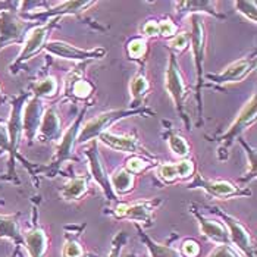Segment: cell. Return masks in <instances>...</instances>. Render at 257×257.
<instances>
[{"label": "cell", "instance_id": "1", "mask_svg": "<svg viewBox=\"0 0 257 257\" xmlns=\"http://www.w3.org/2000/svg\"><path fill=\"white\" fill-rule=\"evenodd\" d=\"M155 110L146 107V106H141L137 109H113V110H106L103 113L97 115L96 118L90 119L88 122H85L81 130H79L78 139H77V144H84V143H88L91 140L97 139L100 134L106 133V131H110V126L115 125L118 120H122L125 118H130V116H137V115H153Z\"/></svg>", "mask_w": 257, "mask_h": 257}, {"label": "cell", "instance_id": "2", "mask_svg": "<svg viewBox=\"0 0 257 257\" xmlns=\"http://www.w3.org/2000/svg\"><path fill=\"white\" fill-rule=\"evenodd\" d=\"M30 99L28 93H24L18 97L12 100V106H11V115L6 122V131H8V139H9V160H8V177L6 179L9 181H15L17 179V174H15V162L17 159H21L24 162V165L28 168V171H31V166L27 160L21 158L18 153V147H20L21 136H22V109L25 101Z\"/></svg>", "mask_w": 257, "mask_h": 257}, {"label": "cell", "instance_id": "3", "mask_svg": "<svg viewBox=\"0 0 257 257\" xmlns=\"http://www.w3.org/2000/svg\"><path fill=\"white\" fill-rule=\"evenodd\" d=\"M191 34L190 36V47L194 58V69H196V101H197L198 123H203V100H201V88L204 84V56H206V28L200 15H191Z\"/></svg>", "mask_w": 257, "mask_h": 257}, {"label": "cell", "instance_id": "4", "mask_svg": "<svg viewBox=\"0 0 257 257\" xmlns=\"http://www.w3.org/2000/svg\"><path fill=\"white\" fill-rule=\"evenodd\" d=\"M165 88H166L169 97L175 103L179 118L182 119L184 125L190 130L191 122L185 112V99L188 96V88H187V84L181 74L177 56L172 52H169L168 66H166V72H165Z\"/></svg>", "mask_w": 257, "mask_h": 257}, {"label": "cell", "instance_id": "5", "mask_svg": "<svg viewBox=\"0 0 257 257\" xmlns=\"http://www.w3.org/2000/svg\"><path fill=\"white\" fill-rule=\"evenodd\" d=\"M257 115V94L253 93L250 100H247V103L242 106V109L239 110L235 120L228 126V130L220 136L218 141H220V149H219V159L228 158V150L231 149V146L234 144V141L241 139V134L248 130L254 122H256Z\"/></svg>", "mask_w": 257, "mask_h": 257}, {"label": "cell", "instance_id": "6", "mask_svg": "<svg viewBox=\"0 0 257 257\" xmlns=\"http://www.w3.org/2000/svg\"><path fill=\"white\" fill-rule=\"evenodd\" d=\"M56 25H58V20L53 21V22H47V24H39L30 30V33L27 34V37L22 43L24 47L18 55V58L14 60L12 65L9 66L12 74H17L25 62L33 59L36 55H39L41 50H44V46L49 41V36L56 28Z\"/></svg>", "mask_w": 257, "mask_h": 257}, {"label": "cell", "instance_id": "7", "mask_svg": "<svg viewBox=\"0 0 257 257\" xmlns=\"http://www.w3.org/2000/svg\"><path fill=\"white\" fill-rule=\"evenodd\" d=\"M163 203L162 198H149L136 203H118L115 209L110 210V215L116 219H126L134 222V225L152 226L153 225V215Z\"/></svg>", "mask_w": 257, "mask_h": 257}, {"label": "cell", "instance_id": "8", "mask_svg": "<svg viewBox=\"0 0 257 257\" xmlns=\"http://www.w3.org/2000/svg\"><path fill=\"white\" fill-rule=\"evenodd\" d=\"M212 212H215L219 218H222L223 225L228 231L229 242L238 254L241 257H256V245L253 242L250 231L237 218L228 215L226 212H223L216 206L212 207Z\"/></svg>", "mask_w": 257, "mask_h": 257}, {"label": "cell", "instance_id": "9", "mask_svg": "<svg viewBox=\"0 0 257 257\" xmlns=\"http://www.w3.org/2000/svg\"><path fill=\"white\" fill-rule=\"evenodd\" d=\"M36 24L21 18L20 12L5 11L0 12V50L11 46L24 43L27 34Z\"/></svg>", "mask_w": 257, "mask_h": 257}, {"label": "cell", "instance_id": "10", "mask_svg": "<svg viewBox=\"0 0 257 257\" xmlns=\"http://www.w3.org/2000/svg\"><path fill=\"white\" fill-rule=\"evenodd\" d=\"M187 188L190 190H203L207 196L219 200L234 197H245L250 196L251 191L248 188L238 187L229 181H218V179L204 178L201 174L194 172L193 181L187 184Z\"/></svg>", "mask_w": 257, "mask_h": 257}, {"label": "cell", "instance_id": "11", "mask_svg": "<svg viewBox=\"0 0 257 257\" xmlns=\"http://www.w3.org/2000/svg\"><path fill=\"white\" fill-rule=\"evenodd\" d=\"M94 0H74V2H62L58 5H53L52 8L49 6L47 9H43L39 12H27L20 14L21 18L25 21L34 22V24H47L50 20H59L65 15H79L85 12L88 8L94 6Z\"/></svg>", "mask_w": 257, "mask_h": 257}, {"label": "cell", "instance_id": "12", "mask_svg": "<svg viewBox=\"0 0 257 257\" xmlns=\"http://www.w3.org/2000/svg\"><path fill=\"white\" fill-rule=\"evenodd\" d=\"M44 50L49 55L56 56L59 59L74 60V62H90V60L103 59L106 55V49H103V47L79 49V47H75L66 41H60V40L47 41L44 46Z\"/></svg>", "mask_w": 257, "mask_h": 257}, {"label": "cell", "instance_id": "13", "mask_svg": "<svg viewBox=\"0 0 257 257\" xmlns=\"http://www.w3.org/2000/svg\"><path fill=\"white\" fill-rule=\"evenodd\" d=\"M254 68H256V52L232 62L219 74H206L204 78L209 79L213 85H228L234 82H241L254 71Z\"/></svg>", "mask_w": 257, "mask_h": 257}, {"label": "cell", "instance_id": "14", "mask_svg": "<svg viewBox=\"0 0 257 257\" xmlns=\"http://www.w3.org/2000/svg\"><path fill=\"white\" fill-rule=\"evenodd\" d=\"M87 109H88V106H85L84 109H81L78 116H77L75 120L71 123V126L62 134L59 146H58L56 156H55L52 165H50V171L59 169V166L63 162L74 159V147H75V144H77L79 130H81V126H82V120H84V116H85V113H87Z\"/></svg>", "mask_w": 257, "mask_h": 257}, {"label": "cell", "instance_id": "15", "mask_svg": "<svg viewBox=\"0 0 257 257\" xmlns=\"http://www.w3.org/2000/svg\"><path fill=\"white\" fill-rule=\"evenodd\" d=\"M85 153V158L88 160V169H90V174L94 179V182L100 187V190L104 193V196L109 198L110 201H116V196L113 194L112 188H110V182H109V175H107V171L104 168V163L100 158L99 149H97V143L93 141L90 146L85 147L84 150Z\"/></svg>", "mask_w": 257, "mask_h": 257}, {"label": "cell", "instance_id": "16", "mask_svg": "<svg viewBox=\"0 0 257 257\" xmlns=\"http://www.w3.org/2000/svg\"><path fill=\"white\" fill-rule=\"evenodd\" d=\"M44 101L39 97H30L22 109V136L33 144L39 134L40 123L44 115Z\"/></svg>", "mask_w": 257, "mask_h": 257}, {"label": "cell", "instance_id": "17", "mask_svg": "<svg viewBox=\"0 0 257 257\" xmlns=\"http://www.w3.org/2000/svg\"><path fill=\"white\" fill-rule=\"evenodd\" d=\"M97 139L103 144H106L107 147H110V149H113L116 152L128 153L131 156H141V158L156 160L147 152L146 147H143V144L140 143L139 139L134 137V136H118L115 133L106 131V133L100 134Z\"/></svg>", "mask_w": 257, "mask_h": 257}, {"label": "cell", "instance_id": "18", "mask_svg": "<svg viewBox=\"0 0 257 257\" xmlns=\"http://www.w3.org/2000/svg\"><path fill=\"white\" fill-rule=\"evenodd\" d=\"M188 210L193 213L194 218L197 219L198 225H200V232L206 239H209V241H212V242H215L218 245H231L229 237H228V231H226L223 223H220L215 219L204 216L198 210L197 204H194V203H191L188 206Z\"/></svg>", "mask_w": 257, "mask_h": 257}, {"label": "cell", "instance_id": "19", "mask_svg": "<svg viewBox=\"0 0 257 257\" xmlns=\"http://www.w3.org/2000/svg\"><path fill=\"white\" fill-rule=\"evenodd\" d=\"M216 2L213 0H190V2H175V15L181 20L187 15H209L216 20H225L226 15L219 14Z\"/></svg>", "mask_w": 257, "mask_h": 257}, {"label": "cell", "instance_id": "20", "mask_svg": "<svg viewBox=\"0 0 257 257\" xmlns=\"http://www.w3.org/2000/svg\"><path fill=\"white\" fill-rule=\"evenodd\" d=\"M196 172V165L191 159H182L175 163H163L158 169V177L166 184H172L177 179H187Z\"/></svg>", "mask_w": 257, "mask_h": 257}, {"label": "cell", "instance_id": "21", "mask_svg": "<svg viewBox=\"0 0 257 257\" xmlns=\"http://www.w3.org/2000/svg\"><path fill=\"white\" fill-rule=\"evenodd\" d=\"M22 239L30 257H46L50 247V238L40 225H34L31 229L22 234Z\"/></svg>", "mask_w": 257, "mask_h": 257}, {"label": "cell", "instance_id": "22", "mask_svg": "<svg viewBox=\"0 0 257 257\" xmlns=\"http://www.w3.org/2000/svg\"><path fill=\"white\" fill-rule=\"evenodd\" d=\"M84 229H85V223L84 225H66L63 228L65 242L62 248V257H88L81 242V235Z\"/></svg>", "mask_w": 257, "mask_h": 257}, {"label": "cell", "instance_id": "23", "mask_svg": "<svg viewBox=\"0 0 257 257\" xmlns=\"http://www.w3.org/2000/svg\"><path fill=\"white\" fill-rule=\"evenodd\" d=\"M65 94L71 99L87 100L90 99L94 93V85L81 77V71L78 68L72 71L65 79Z\"/></svg>", "mask_w": 257, "mask_h": 257}, {"label": "cell", "instance_id": "24", "mask_svg": "<svg viewBox=\"0 0 257 257\" xmlns=\"http://www.w3.org/2000/svg\"><path fill=\"white\" fill-rule=\"evenodd\" d=\"M63 134L62 131V120L58 112L53 107H47L44 110V115L40 123L37 137L46 143H58Z\"/></svg>", "mask_w": 257, "mask_h": 257}, {"label": "cell", "instance_id": "25", "mask_svg": "<svg viewBox=\"0 0 257 257\" xmlns=\"http://www.w3.org/2000/svg\"><path fill=\"white\" fill-rule=\"evenodd\" d=\"M137 228V232H139L140 239L143 241V244L146 245V248L149 250V254L150 257H182L179 254L178 247L172 245L171 242H166V244H162L155 241L153 238H150L140 225H136Z\"/></svg>", "mask_w": 257, "mask_h": 257}, {"label": "cell", "instance_id": "26", "mask_svg": "<svg viewBox=\"0 0 257 257\" xmlns=\"http://www.w3.org/2000/svg\"><path fill=\"white\" fill-rule=\"evenodd\" d=\"M20 216L21 213L15 215H0V238L9 239L17 245V248L24 247V239L20 229Z\"/></svg>", "mask_w": 257, "mask_h": 257}, {"label": "cell", "instance_id": "27", "mask_svg": "<svg viewBox=\"0 0 257 257\" xmlns=\"http://www.w3.org/2000/svg\"><path fill=\"white\" fill-rule=\"evenodd\" d=\"M90 187H88V177H75L71 178L62 188L59 194L60 197L66 201H78L87 196Z\"/></svg>", "mask_w": 257, "mask_h": 257}, {"label": "cell", "instance_id": "28", "mask_svg": "<svg viewBox=\"0 0 257 257\" xmlns=\"http://www.w3.org/2000/svg\"><path fill=\"white\" fill-rule=\"evenodd\" d=\"M109 182L113 194L118 197L131 193V190L136 185V175L130 174L126 169L122 168V169H116L112 175H109Z\"/></svg>", "mask_w": 257, "mask_h": 257}, {"label": "cell", "instance_id": "29", "mask_svg": "<svg viewBox=\"0 0 257 257\" xmlns=\"http://www.w3.org/2000/svg\"><path fill=\"white\" fill-rule=\"evenodd\" d=\"M150 91V82L146 74H136L130 82V94H131V109H137L143 106V100Z\"/></svg>", "mask_w": 257, "mask_h": 257}, {"label": "cell", "instance_id": "30", "mask_svg": "<svg viewBox=\"0 0 257 257\" xmlns=\"http://www.w3.org/2000/svg\"><path fill=\"white\" fill-rule=\"evenodd\" d=\"M59 90V82L58 79L52 75L49 77H44L43 79H40L39 82H36L33 85V96L34 97H39V99H50L53 96H56Z\"/></svg>", "mask_w": 257, "mask_h": 257}, {"label": "cell", "instance_id": "31", "mask_svg": "<svg viewBox=\"0 0 257 257\" xmlns=\"http://www.w3.org/2000/svg\"><path fill=\"white\" fill-rule=\"evenodd\" d=\"M166 141H168V146L171 149V152L178 156L181 159H187V156L190 155V144L187 143V140L184 139L182 136H179L178 133H175L172 128H168L166 130Z\"/></svg>", "mask_w": 257, "mask_h": 257}, {"label": "cell", "instance_id": "32", "mask_svg": "<svg viewBox=\"0 0 257 257\" xmlns=\"http://www.w3.org/2000/svg\"><path fill=\"white\" fill-rule=\"evenodd\" d=\"M125 49H126V55L130 59L143 62V59L149 53V43L143 37H134L126 43Z\"/></svg>", "mask_w": 257, "mask_h": 257}, {"label": "cell", "instance_id": "33", "mask_svg": "<svg viewBox=\"0 0 257 257\" xmlns=\"http://www.w3.org/2000/svg\"><path fill=\"white\" fill-rule=\"evenodd\" d=\"M239 141V144L244 147V150H245V153H247V160H248V165H250V169L247 171V174H245V177H242L241 181L242 182H250V181H253V179L256 178V174H257V152L254 147H251L250 144H247L245 141L242 139H238Z\"/></svg>", "mask_w": 257, "mask_h": 257}, {"label": "cell", "instance_id": "34", "mask_svg": "<svg viewBox=\"0 0 257 257\" xmlns=\"http://www.w3.org/2000/svg\"><path fill=\"white\" fill-rule=\"evenodd\" d=\"M156 160H152V159H146L141 158V156H131V158L126 160L125 163V168L130 174L133 175H139L141 172L147 171L149 168H152L155 165Z\"/></svg>", "mask_w": 257, "mask_h": 257}, {"label": "cell", "instance_id": "35", "mask_svg": "<svg viewBox=\"0 0 257 257\" xmlns=\"http://www.w3.org/2000/svg\"><path fill=\"white\" fill-rule=\"evenodd\" d=\"M234 8L239 15L253 24L257 22V2L254 0H237L234 2Z\"/></svg>", "mask_w": 257, "mask_h": 257}, {"label": "cell", "instance_id": "36", "mask_svg": "<svg viewBox=\"0 0 257 257\" xmlns=\"http://www.w3.org/2000/svg\"><path fill=\"white\" fill-rule=\"evenodd\" d=\"M179 254L182 257H200L201 254V245L200 242L193 239V238H187L181 242L179 245Z\"/></svg>", "mask_w": 257, "mask_h": 257}, {"label": "cell", "instance_id": "37", "mask_svg": "<svg viewBox=\"0 0 257 257\" xmlns=\"http://www.w3.org/2000/svg\"><path fill=\"white\" fill-rule=\"evenodd\" d=\"M190 46V36L188 33H177L172 39L169 40V52H172L175 56L184 52Z\"/></svg>", "mask_w": 257, "mask_h": 257}, {"label": "cell", "instance_id": "38", "mask_svg": "<svg viewBox=\"0 0 257 257\" xmlns=\"http://www.w3.org/2000/svg\"><path fill=\"white\" fill-rule=\"evenodd\" d=\"M159 22V37H163V39H172L177 33H178V25L171 20V18H166V20L158 21Z\"/></svg>", "mask_w": 257, "mask_h": 257}, {"label": "cell", "instance_id": "39", "mask_svg": "<svg viewBox=\"0 0 257 257\" xmlns=\"http://www.w3.org/2000/svg\"><path fill=\"white\" fill-rule=\"evenodd\" d=\"M125 242H126V234H125L123 231H120V232H118V234L115 235V238H113V241H112V248H110L109 254L106 257H120V253H122V250H123Z\"/></svg>", "mask_w": 257, "mask_h": 257}, {"label": "cell", "instance_id": "40", "mask_svg": "<svg viewBox=\"0 0 257 257\" xmlns=\"http://www.w3.org/2000/svg\"><path fill=\"white\" fill-rule=\"evenodd\" d=\"M207 257H241L232 245H216Z\"/></svg>", "mask_w": 257, "mask_h": 257}, {"label": "cell", "instance_id": "41", "mask_svg": "<svg viewBox=\"0 0 257 257\" xmlns=\"http://www.w3.org/2000/svg\"><path fill=\"white\" fill-rule=\"evenodd\" d=\"M143 34L146 37H159V22L155 20L147 21L143 25Z\"/></svg>", "mask_w": 257, "mask_h": 257}, {"label": "cell", "instance_id": "42", "mask_svg": "<svg viewBox=\"0 0 257 257\" xmlns=\"http://www.w3.org/2000/svg\"><path fill=\"white\" fill-rule=\"evenodd\" d=\"M0 152L9 153V139H8V131L6 125L0 122Z\"/></svg>", "mask_w": 257, "mask_h": 257}, {"label": "cell", "instance_id": "43", "mask_svg": "<svg viewBox=\"0 0 257 257\" xmlns=\"http://www.w3.org/2000/svg\"><path fill=\"white\" fill-rule=\"evenodd\" d=\"M21 2H9V0H0V12L5 11H14V12H20Z\"/></svg>", "mask_w": 257, "mask_h": 257}, {"label": "cell", "instance_id": "44", "mask_svg": "<svg viewBox=\"0 0 257 257\" xmlns=\"http://www.w3.org/2000/svg\"><path fill=\"white\" fill-rule=\"evenodd\" d=\"M0 96H2V87H0Z\"/></svg>", "mask_w": 257, "mask_h": 257}]
</instances>
